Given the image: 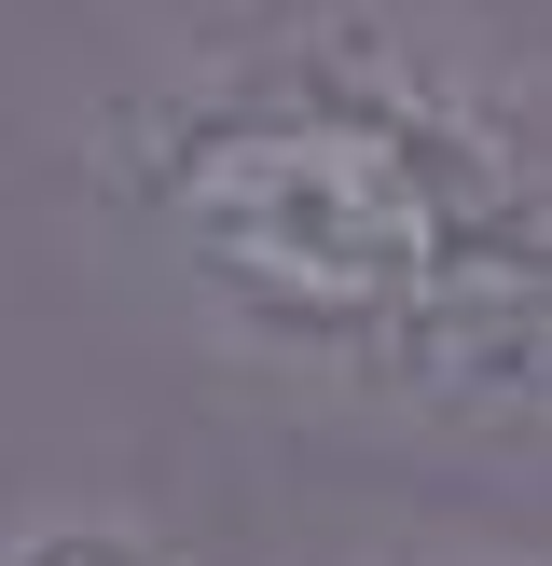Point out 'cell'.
I'll list each match as a JSON object with an SVG mask.
<instances>
[{
	"label": "cell",
	"instance_id": "1",
	"mask_svg": "<svg viewBox=\"0 0 552 566\" xmlns=\"http://www.w3.org/2000/svg\"><path fill=\"white\" fill-rule=\"evenodd\" d=\"M110 166L221 346L359 401H414L442 318L552 249V180L386 28L208 55L110 125Z\"/></svg>",
	"mask_w": 552,
	"mask_h": 566
},
{
	"label": "cell",
	"instance_id": "2",
	"mask_svg": "<svg viewBox=\"0 0 552 566\" xmlns=\"http://www.w3.org/2000/svg\"><path fill=\"white\" fill-rule=\"evenodd\" d=\"M0 566H193V553L138 512H28L0 525Z\"/></svg>",
	"mask_w": 552,
	"mask_h": 566
}]
</instances>
